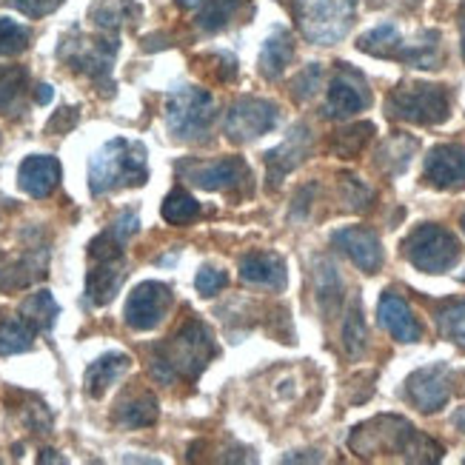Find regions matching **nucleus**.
<instances>
[{"label":"nucleus","instance_id":"1","mask_svg":"<svg viewBox=\"0 0 465 465\" xmlns=\"http://www.w3.org/2000/svg\"><path fill=\"white\" fill-rule=\"evenodd\" d=\"M217 357V342L203 320H186L172 337L157 342L149 357V371L157 382L172 386L174 380H197Z\"/></svg>","mask_w":465,"mask_h":465},{"label":"nucleus","instance_id":"2","mask_svg":"<svg viewBox=\"0 0 465 465\" xmlns=\"http://www.w3.org/2000/svg\"><path fill=\"white\" fill-rule=\"evenodd\" d=\"M349 446L360 457H371V454H400L409 462H437L442 460V446L417 431L409 420L394 417V414H382L369 422H362L351 431Z\"/></svg>","mask_w":465,"mask_h":465},{"label":"nucleus","instance_id":"3","mask_svg":"<svg viewBox=\"0 0 465 465\" xmlns=\"http://www.w3.org/2000/svg\"><path fill=\"white\" fill-rule=\"evenodd\" d=\"M146 146L140 140L114 137L89 157V192L104 197L117 189H137L149 180Z\"/></svg>","mask_w":465,"mask_h":465},{"label":"nucleus","instance_id":"4","mask_svg":"<svg viewBox=\"0 0 465 465\" xmlns=\"http://www.w3.org/2000/svg\"><path fill=\"white\" fill-rule=\"evenodd\" d=\"M126 242L117 240L109 229L100 232L89 242V274H86V289L84 300L89 309H104L120 294L124 282L129 277V262H126Z\"/></svg>","mask_w":465,"mask_h":465},{"label":"nucleus","instance_id":"5","mask_svg":"<svg viewBox=\"0 0 465 465\" xmlns=\"http://www.w3.org/2000/svg\"><path fill=\"white\" fill-rule=\"evenodd\" d=\"M357 49L371 57L397 60V64H406L414 69H440V60H442L440 32L426 29L420 35L417 44H409L394 24H380V26L369 29L366 35H360Z\"/></svg>","mask_w":465,"mask_h":465},{"label":"nucleus","instance_id":"6","mask_svg":"<svg viewBox=\"0 0 465 465\" xmlns=\"http://www.w3.org/2000/svg\"><path fill=\"white\" fill-rule=\"evenodd\" d=\"M386 114L414 126H440L451 117V92L437 84H400L386 97Z\"/></svg>","mask_w":465,"mask_h":465},{"label":"nucleus","instance_id":"7","mask_svg":"<svg viewBox=\"0 0 465 465\" xmlns=\"http://www.w3.org/2000/svg\"><path fill=\"white\" fill-rule=\"evenodd\" d=\"M57 57L64 60L72 72L86 74L97 89L112 94V89H114L112 66H114V57H117V37L114 35L86 37V35L74 32L72 37L60 40Z\"/></svg>","mask_w":465,"mask_h":465},{"label":"nucleus","instance_id":"8","mask_svg":"<svg viewBox=\"0 0 465 465\" xmlns=\"http://www.w3.org/2000/svg\"><path fill=\"white\" fill-rule=\"evenodd\" d=\"M357 4L360 0H292V9L302 37L317 46H331L349 35Z\"/></svg>","mask_w":465,"mask_h":465},{"label":"nucleus","instance_id":"9","mask_svg":"<svg viewBox=\"0 0 465 465\" xmlns=\"http://www.w3.org/2000/svg\"><path fill=\"white\" fill-rule=\"evenodd\" d=\"M217 120L214 97L200 86H177L166 100V126L183 143L206 140Z\"/></svg>","mask_w":465,"mask_h":465},{"label":"nucleus","instance_id":"10","mask_svg":"<svg viewBox=\"0 0 465 465\" xmlns=\"http://www.w3.org/2000/svg\"><path fill=\"white\" fill-rule=\"evenodd\" d=\"M402 257L422 274H446L460 262L462 246L454 232L437 223H420L402 240Z\"/></svg>","mask_w":465,"mask_h":465},{"label":"nucleus","instance_id":"11","mask_svg":"<svg viewBox=\"0 0 465 465\" xmlns=\"http://www.w3.org/2000/svg\"><path fill=\"white\" fill-rule=\"evenodd\" d=\"M280 120V106L266 97H240L223 117V132L232 143H252L269 134Z\"/></svg>","mask_w":465,"mask_h":465},{"label":"nucleus","instance_id":"12","mask_svg":"<svg viewBox=\"0 0 465 465\" xmlns=\"http://www.w3.org/2000/svg\"><path fill=\"white\" fill-rule=\"evenodd\" d=\"M177 172L183 174L192 186L203 192H240L249 186V163L242 157L232 154L223 160H209V163H197V160H183L177 163Z\"/></svg>","mask_w":465,"mask_h":465},{"label":"nucleus","instance_id":"13","mask_svg":"<svg viewBox=\"0 0 465 465\" xmlns=\"http://www.w3.org/2000/svg\"><path fill=\"white\" fill-rule=\"evenodd\" d=\"M174 302L172 286L160 280H146L132 289L126 306H124V320L126 326L134 331H154L160 322L169 317V309Z\"/></svg>","mask_w":465,"mask_h":465},{"label":"nucleus","instance_id":"14","mask_svg":"<svg viewBox=\"0 0 465 465\" xmlns=\"http://www.w3.org/2000/svg\"><path fill=\"white\" fill-rule=\"evenodd\" d=\"M369 104H371V92H369L366 77L357 69H351L349 64H337V74L331 77L322 114L334 120H346L362 109H369Z\"/></svg>","mask_w":465,"mask_h":465},{"label":"nucleus","instance_id":"15","mask_svg":"<svg viewBox=\"0 0 465 465\" xmlns=\"http://www.w3.org/2000/svg\"><path fill=\"white\" fill-rule=\"evenodd\" d=\"M449 366L446 362H434V366L417 369L406 380V397L411 400V406L420 409L422 414H434L440 409H446V402L451 397V380H449Z\"/></svg>","mask_w":465,"mask_h":465},{"label":"nucleus","instance_id":"16","mask_svg":"<svg viewBox=\"0 0 465 465\" xmlns=\"http://www.w3.org/2000/svg\"><path fill=\"white\" fill-rule=\"evenodd\" d=\"M422 180L440 192L465 189V146L440 143L429 149L426 160H422Z\"/></svg>","mask_w":465,"mask_h":465},{"label":"nucleus","instance_id":"17","mask_svg":"<svg viewBox=\"0 0 465 465\" xmlns=\"http://www.w3.org/2000/svg\"><path fill=\"white\" fill-rule=\"evenodd\" d=\"M309 152H312V129L306 124H297L280 146H274L272 152L262 154V166H266L269 186L277 189L280 180L286 174H292L302 160L309 157Z\"/></svg>","mask_w":465,"mask_h":465},{"label":"nucleus","instance_id":"18","mask_svg":"<svg viewBox=\"0 0 465 465\" xmlns=\"http://www.w3.org/2000/svg\"><path fill=\"white\" fill-rule=\"evenodd\" d=\"M331 246H337L346 254L360 272L377 274L382 269V246H380V237L371 229H362V226L337 229L331 234Z\"/></svg>","mask_w":465,"mask_h":465},{"label":"nucleus","instance_id":"19","mask_svg":"<svg viewBox=\"0 0 465 465\" xmlns=\"http://www.w3.org/2000/svg\"><path fill=\"white\" fill-rule=\"evenodd\" d=\"M60 163L52 154H29L17 169V186L35 200H46L60 183Z\"/></svg>","mask_w":465,"mask_h":465},{"label":"nucleus","instance_id":"20","mask_svg":"<svg viewBox=\"0 0 465 465\" xmlns=\"http://www.w3.org/2000/svg\"><path fill=\"white\" fill-rule=\"evenodd\" d=\"M377 317H380V326L386 329L397 342H420V337H422L420 322H417L411 306L397 292H382V297L377 302Z\"/></svg>","mask_w":465,"mask_h":465},{"label":"nucleus","instance_id":"21","mask_svg":"<svg viewBox=\"0 0 465 465\" xmlns=\"http://www.w3.org/2000/svg\"><path fill=\"white\" fill-rule=\"evenodd\" d=\"M240 280L249 286L282 292L289 286V269L274 252H249L246 257H240Z\"/></svg>","mask_w":465,"mask_h":465},{"label":"nucleus","instance_id":"22","mask_svg":"<svg viewBox=\"0 0 465 465\" xmlns=\"http://www.w3.org/2000/svg\"><path fill=\"white\" fill-rule=\"evenodd\" d=\"M129 369H132V357L129 354H124V351H106V354H100L92 362V366L86 369V374H84L86 394L92 400H100Z\"/></svg>","mask_w":465,"mask_h":465},{"label":"nucleus","instance_id":"23","mask_svg":"<svg viewBox=\"0 0 465 465\" xmlns=\"http://www.w3.org/2000/svg\"><path fill=\"white\" fill-rule=\"evenodd\" d=\"M294 57V44L286 26H274L272 35L262 40V52H260V77L266 80H280L286 74L289 64Z\"/></svg>","mask_w":465,"mask_h":465},{"label":"nucleus","instance_id":"24","mask_svg":"<svg viewBox=\"0 0 465 465\" xmlns=\"http://www.w3.org/2000/svg\"><path fill=\"white\" fill-rule=\"evenodd\" d=\"M112 417L120 429H146L157 422L160 409H157V400L152 391H134V394H126L117 400Z\"/></svg>","mask_w":465,"mask_h":465},{"label":"nucleus","instance_id":"25","mask_svg":"<svg viewBox=\"0 0 465 465\" xmlns=\"http://www.w3.org/2000/svg\"><path fill=\"white\" fill-rule=\"evenodd\" d=\"M177 6L183 12H192L194 24L203 32H220L232 24L242 0H177Z\"/></svg>","mask_w":465,"mask_h":465},{"label":"nucleus","instance_id":"26","mask_svg":"<svg viewBox=\"0 0 465 465\" xmlns=\"http://www.w3.org/2000/svg\"><path fill=\"white\" fill-rule=\"evenodd\" d=\"M20 317H24L35 331L49 334L54 329L57 317H60V306L52 297V292L40 289V292H32L24 302H20Z\"/></svg>","mask_w":465,"mask_h":465},{"label":"nucleus","instance_id":"27","mask_svg":"<svg viewBox=\"0 0 465 465\" xmlns=\"http://www.w3.org/2000/svg\"><path fill=\"white\" fill-rule=\"evenodd\" d=\"M314 289H317L320 309L326 314L337 312L340 300H342V280H340V272L329 257L314 260Z\"/></svg>","mask_w":465,"mask_h":465},{"label":"nucleus","instance_id":"28","mask_svg":"<svg viewBox=\"0 0 465 465\" xmlns=\"http://www.w3.org/2000/svg\"><path fill=\"white\" fill-rule=\"evenodd\" d=\"M29 72L24 66H0V112L15 114L24 109Z\"/></svg>","mask_w":465,"mask_h":465},{"label":"nucleus","instance_id":"29","mask_svg":"<svg viewBox=\"0 0 465 465\" xmlns=\"http://www.w3.org/2000/svg\"><path fill=\"white\" fill-rule=\"evenodd\" d=\"M417 152V140L411 134H394L377 152V166L389 174H402L411 163V154Z\"/></svg>","mask_w":465,"mask_h":465},{"label":"nucleus","instance_id":"30","mask_svg":"<svg viewBox=\"0 0 465 465\" xmlns=\"http://www.w3.org/2000/svg\"><path fill=\"white\" fill-rule=\"evenodd\" d=\"M434 322H437L442 337L465 351V297L440 302L437 312H434Z\"/></svg>","mask_w":465,"mask_h":465},{"label":"nucleus","instance_id":"31","mask_svg":"<svg viewBox=\"0 0 465 465\" xmlns=\"http://www.w3.org/2000/svg\"><path fill=\"white\" fill-rule=\"evenodd\" d=\"M35 329L24 317H9L0 322V357H12V354H24L32 351L35 346Z\"/></svg>","mask_w":465,"mask_h":465},{"label":"nucleus","instance_id":"32","mask_svg":"<svg viewBox=\"0 0 465 465\" xmlns=\"http://www.w3.org/2000/svg\"><path fill=\"white\" fill-rule=\"evenodd\" d=\"M160 214L172 226H186L200 214V203L186 189H172L163 200V206H160Z\"/></svg>","mask_w":465,"mask_h":465},{"label":"nucleus","instance_id":"33","mask_svg":"<svg viewBox=\"0 0 465 465\" xmlns=\"http://www.w3.org/2000/svg\"><path fill=\"white\" fill-rule=\"evenodd\" d=\"M366 320H362V309H360V300L351 302V309L346 314V326H342V346H346V354L351 360L362 357V351H366Z\"/></svg>","mask_w":465,"mask_h":465},{"label":"nucleus","instance_id":"34","mask_svg":"<svg viewBox=\"0 0 465 465\" xmlns=\"http://www.w3.org/2000/svg\"><path fill=\"white\" fill-rule=\"evenodd\" d=\"M374 134V126L371 124H354L349 129H342L331 137V152L340 154V157H357L362 152V146L369 143V137Z\"/></svg>","mask_w":465,"mask_h":465},{"label":"nucleus","instance_id":"35","mask_svg":"<svg viewBox=\"0 0 465 465\" xmlns=\"http://www.w3.org/2000/svg\"><path fill=\"white\" fill-rule=\"evenodd\" d=\"M32 44V32L12 17H0V57L24 54Z\"/></svg>","mask_w":465,"mask_h":465},{"label":"nucleus","instance_id":"36","mask_svg":"<svg viewBox=\"0 0 465 465\" xmlns=\"http://www.w3.org/2000/svg\"><path fill=\"white\" fill-rule=\"evenodd\" d=\"M129 9H137V4H132V0H97L92 6V20L97 29L117 32V26L126 20Z\"/></svg>","mask_w":465,"mask_h":465},{"label":"nucleus","instance_id":"37","mask_svg":"<svg viewBox=\"0 0 465 465\" xmlns=\"http://www.w3.org/2000/svg\"><path fill=\"white\" fill-rule=\"evenodd\" d=\"M320 84H322V66L320 64H306V66H302V72H297L294 80H292L294 100L306 104V100H312L317 94Z\"/></svg>","mask_w":465,"mask_h":465},{"label":"nucleus","instance_id":"38","mask_svg":"<svg viewBox=\"0 0 465 465\" xmlns=\"http://www.w3.org/2000/svg\"><path fill=\"white\" fill-rule=\"evenodd\" d=\"M371 197H374V192L366 183H362L360 177H354V174L342 177V200H346V206L351 212H362L371 203Z\"/></svg>","mask_w":465,"mask_h":465},{"label":"nucleus","instance_id":"39","mask_svg":"<svg viewBox=\"0 0 465 465\" xmlns=\"http://www.w3.org/2000/svg\"><path fill=\"white\" fill-rule=\"evenodd\" d=\"M229 286V274L223 269H214V266H203L194 277V289L200 297H214L220 294V289Z\"/></svg>","mask_w":465,"mask_h":465},{"label":"nucleus","instance_id":"40","mask_svg":"<svg viewBox=\"0 0 465 465\" xmlns=\"http://www.w3.org/2000/svg\"><path fill=\"white\" fill-rule=\"evenodd\" d=\"M0 4H9V6H15L20 15H26V17H32V20H37V17H46V15H52L54 9L64 6V0H0Z\"/></svg>","mask_w":465,"mask_h":465},{"label":"nucleus","instance_id":"41","mask_svg":"<svg viewBox=\"0 0 465 465\" xmlns=\"http://www.w3.org/2000/svg\"><path fill=\"white\" fill-rule=\"evenodd\" d=\"M77 120H80L77 109H60V112H54V117L49 120L46 132H49V134H66V132H72V129L77 126Z\"/></svg>","mask_w":465,"mask_h":465},{"label":"nucleus","instance_id":"42","mask_svg":"<svg viewBox=\"0 0 465 465\" xmlns=\"http://www.w3.org/2000/svg\"><path fill=\"white\" fill-rule=\"evenodd\" d=\"M52 97H54V89H52L49 84H40V86H35V104H37V106H46V104H52Z\"/></svg>","mask_w":465,"mask_h":465},{"label":"nucleus","instance_id":"43","mask_svg":"<svg viewBox=\"0 0 465 465\" xmlns=\"http://www.w3.org/2000/svg\"><path fill=\"white\" fill-rule=\"evenodd\" d=\"M460 49H462V60H465V0L460 4Z\"/></svg>","mask_w":465,"mask_h":465},{"label":"nucleus","instance_id":"44","mask_svg":"<svg viewBox=\"0 0 465 465\" xmlns=\"http://www.w3.org/2000/svg\"><path fill=\"white\" fill-rule=\"evenodd\" d=\"M6 282H9V266H6L4 254H0V289H6Z\"/></svg>","mask_w":465,"mask_h":465},{"label":"nucleus","instance_id":"45","mask_svg":"<svg viewBox=\"0 0 465 465\" xmlns=\"http://www.w3.org/2000/svg\"><path fill=\"white\" fill-rule=\"evenodd\" d=\"M454 426H457V431L465 434V409H460V411L454 414Z\"/></svg>","mask_w":465,"mask_h":465},{"label":"nucleus","instance_id":"46","mask_svg":"<svg viewBox=\"0 0 465 465\" xmlns=\"http://www.w3.org/2000/svg\"><path fill=\"white\" fill-rule=\"evenodd\" d=\"M37 462H66L64 457H57L54 451H44V457H40Z\"/></svg>","mask_w":465,"mask_h":465},{"label":"nucleus","instance_id":"47","mask_svg":"<svg viewBox=\"0 0 465 465\" xmlns=\"http://www.w3.org/2000/svg\"><path fill=\"white\" fill-rule=\"evenodd\" d=\"M460 226H462V232H465V214H462V220H460Z\"/></svg>","mask_w":465,"mask_h":465}]
</instances>
